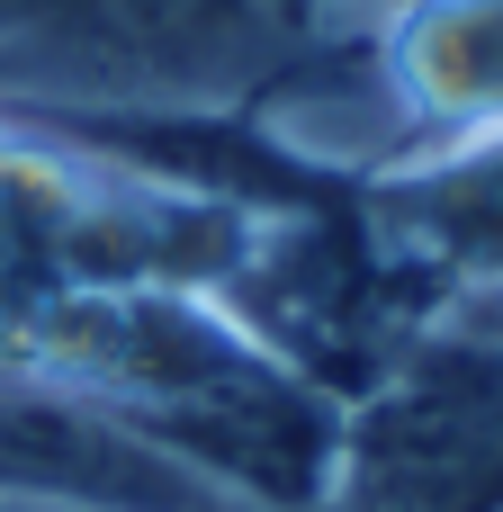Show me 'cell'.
Returning <instances> with one entry per match:
<instances>
[{
  "mask_svg": "<svg viewBox=\"0 0 503 512\" xmlns=\"http://www.w3.org/2000/svg\"><path fill=\"white\" fill-rule=\"evenodd\" d=\"M396 225H405V243H423V252H441L459 270L503 279V135H477L441 171H423L396 198Z\"/></svg>",
  "mask_w": 503,
  "mask_h": 512,
  "instance_id": "cell-3",
  "label": "cell"
},
{
  "mask_svg": "<svg viewBox=\"0 0 503 512\" xmlns=\"http://www.w3.org/2000/svg\"><path fill=\"white\" fill-rule=\"evenodd\" d=\"M387 90L450 135H503V0H405L387 18Z\"/></svg>",
  "mask_w": 503,
  "mask_h": 512,
  "instance_id": "cell-2",
  "label": "cell"
},
{
  "mask_svg": "<svg viewBox=\"0 0 503 512\" xmlns=\"http://www.w3.org/2000/svg\"><path fill=\"white\" fill-rule=\"evenodd\" d=\"M54 0H0V36H45Z\"/></svg>",
  "mask_w": 503,
  "mask_h": 512,
  "instance_id": "cell-4",
  "label": "cell"
},
{
  "mask_svg": "<svg viewBox=\"0 0 503 512\" xmlns=\"http://www.w3.org/2000/svg\"><path fill=\"white\" fill-rule=\"evenodd\" d=\"M9 342H27V360H45L63 396L99 405L171 468L225 477L234 495L306 512L342 468V414L315 396V378L171 279L72 288Z\"/></svg>",
  "mask_w": 503,
  "mask_h": 512,
  "instance_id": "cell-1",
  "label": "cell"
}]
</instances>
